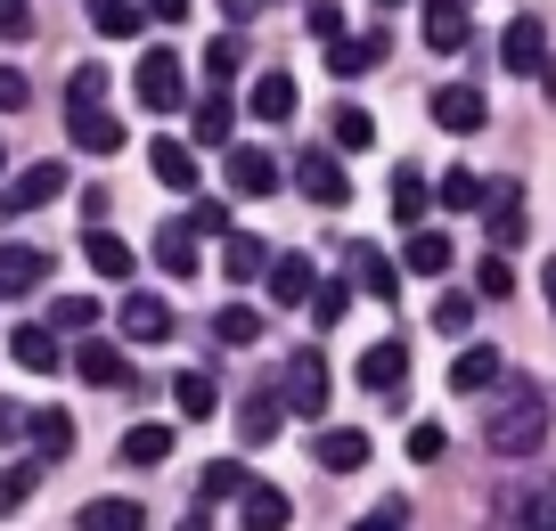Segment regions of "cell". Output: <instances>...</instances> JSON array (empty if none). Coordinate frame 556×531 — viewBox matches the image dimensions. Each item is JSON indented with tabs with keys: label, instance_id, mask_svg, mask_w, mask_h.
Listing matches in <instances>:
<instances>
[{
	"label": "cell",
	"instance_id": "obj_1",
	"mask_svg": "<svg viewBox=\"0 0 556 531\" xmlns=\"http://www.w3.org/2000/svg\"><path fill=\"white\" fill-rule=\"evenodd\" d=\"M540 442H548V393L507 384V393L491 401V417H483V450L491 458H532Z\"/></svg>",
	"mask_w": 556,
	"mask_h": 531
},
{
	"label": "cell",
	"instance_id": "obj_2",
	"mask_svg": "<svg viewBox=\"0 0 556 531\" xmlns=\"http://www.w3.org/2000/svg\"><path fill=\"white\" fill-rule=\"evenodd\" d=\"M328 393H336V377H328V352H319V343L287 352V377H278V401H287V417H312V426H319Z\"/></svg>",
	"mask_w": 556,
	"mask_h": 531
},
{
	"label": "cell",
	"instance_id": "obj_3",
	"mask_svg": "<svg viewBox=\"0 0 556 531\" xmlns=\"http://www.w3.org/2000/svg\"><path fill=\"white\" fill-rule=\"evenodd\" d=\"M131 90H139L148 115H180V106H189V66H180L173 50H148V58H139V74H131Z\"/></svg>",
	"mask_w": 556,
	"mask_h": 531
},
{
	"label": "cell",
	"instance_id": "obj_4",
	"mask_svg": "<svg viewBox=\"0 0 556 531\" xmlns=\"http://www.w3.org/2000/svg\"><path fill=\"white\" fill-rule=\"evenodd\" d=\"M352 377H361V393H377L384 409H401V384H409V343H393V336H384V343H368Z\"/></svg>",
	"mask_w": 556,
	"mask_h": 531
},
{
	"label": "cell",
	"instance_id": "obj_5",
	"mask_svg": "<svg viewBox=\"0 0 556 531\" xmlns=\"http://www.w3.org/2000/svg\"><path fill=\"white\" fill-rule=\"evenodd\" d=\"M58 197H74V180H66V164H25L9 189H0V213H41V205H58Z\"/></svg>",
	"mask_w": 556,
	"mask_h": 531
},
{
	"label": "cell",
	"instance_id": "obj_6",
	"mask_svg": "<svg viewBox=\"0 0 556 531\" xmlns=\"http://www.w3.org/2000/svg\"><path fill=\"white\" fill-rule=\"evenodd\" d=\"M295 189L312 197V205H328V213L352 205V180H344V164H336L328 148H303V155H295Z\"/></svg>",
	"mask_w": 556,
	"mask_h": 531
},
{
	"label": "cell",
	"instance_id": "obj_7",
	"mask_svg": "<svg viewBox=\"0 0 556 531\" xmlns=\"http://www.w3.org/2000/svg\"><path fill=\"white\" fill-rule=\"evenodd\" d=\"M384 50H393V34H344V41H328V74L336 83H361V74H377L384 66Z\"/></svg>",
	"mask_w": 556,
	"mask_h": 531
},
{
	"label": "cell",
	"instance_id": "obj_8",
	"mask_svg": "<svg viewBox=\"0 0 556 531\" xmlns=\"http://www.w3.org/2000/svg\"><path fill=\"white\" fill-rule=\"evenodd\" d=\"M74 377H83V384H106V393H115V384L131 393V361H123L106 336H83V343H74Z\"/></svg>",
	"mask_w": 556,
	"mask_h": 531
},
{
	"label": "cell",
	"instance_id": "obj_9",
	"mask_svg": "<svg viewBox=\"0 0 556 531\" xmlns=\"http://www.w3.org/2000/svg\"><path fill=\"white\" fill-rule=\"evenodd\" d=\"M41 278H50V254H41V245H0V303H17V294H34Z\"/></svg>",
	"mask_w": 556,
	"mask_h": 531
},
{
	"label": "cell",
	"instance_id": "obj_10",
	"mask_svg": "<svg viewBox=\"0 0 556 531\" xmlns=\"http://www.w3.org/2000/svg\"><path fill=\"white\" fill-rule=\"evenodd\" d=\"M173 303H164V294H123V336L131 343H173Z\"/></svg>",
	"mask_w": 556,
	"mask_h": 531
},
{
	"label": "cell",
	"instance_id": "obj_11",
	"mask_svg": "<svg viewBox=\"0 0 556 531\" xmlns=\"http://www.w3.org/2000/svg\"><path fill=\"white\" fill-rule=\"evenodd\" d=\"M270 245H262V238H245V229H229V238H222V278H229V287H254V278H270Z\"/></svg>",
	"mask_w": 556,
	"mask_h": 531
},
{
	"label": "cell",
	"instance_id": "obj_12",
	"mask_svg": "<svg viewBox=\"0 0 556 531\" xmlns=\"http://www.w3.org/2000/svg\"><path fill=\"white\" fill-rule=\"evenodd\" d=\"M312 458L328 466V475H361V466H368V433L361 426H319Z\"/></svg>",
	"mask_w": 556,
	"mask_h": 531
},
{
	"label": "cell",
	"instance_id": "obj_13",
	"mask_svg": "<svg viewBox=\"0 0 556 531\" xmlns=\"http://www.w3.org/2000/svg\"><path fill=\"white\" fill-rule=\"evenodd\" d=\"M483 222H491V245H500V254H507V245H523V229H532V222H523V189H516V180H500V189L483 197Z\"/></svg>",
	"mask_w": 556,
	"mask_h": 531
},
{
	"label": "cell",
	"instance_id": "obj_14",
	"mask_svg": "<svg viewBox=\"0 0 556 531\" xmlns=\"http://www.w3.org/2000/svg\"><path fill=\"white\" fill-rule=\"evenodd\" d=\"M9 352H17V368H34V377H58V361H66V343H58L50 319L17 327V336H9Z\"/></svg>",
	"mask_w": 556,
	"mask_h": 531
},
{
	"label": "cell",
	"instance_id": "obj_15",
	"mask_svg": "<svg viewBox=\"0 0 556 531\" xmlns=\"http://www.w3.org/2000/svg\"><path fill=\"white\" fill-rule=\"evenodd\" d=\"M287 515H295V507H287L278 482H245V491H238V523L245 531H287Z\"/></svg>",
	"mask_w": 556,
	"mask_h": 531
},
{
	"label": "cell",
	"instance_id": "obj_16",
	"mask_svg": "<svg viewBox=\"0 0 556 531\" xmlns=\"http://www.w3.org/2000/svg\"><path fill=\"white\" fill-rule=\"evenodd\" d=\"M500 58H507L516 74H540V66H548V25H540V17H516V25L500 34Z\"/></svg>",
	"mask_w": 556,
	"mask_h": 531
},
{
	"label": "cell",
	"instance_id": "obj_17",
	"mask_svg": "<svg viewBox=\"0 0 556 531\" xmlns=\"http://www.w3.org/2000/svg\"><path fill=\"white\" fill-rule=\"evenodd\" d=\"M270 189H278V155L229 148V197H270Z\"/></svg>",
	"mask_w": 556,
	"mask_h": 531
},
{
	"label": "cell",
	"instance_id": "obj_18",
	"mask_svg": "<svg viewBox=\"0 0 556 531\" xmlns=\"http://www.w3.org/2000/svg\"><path fill=\"white\" fill-rule=\"evenodd\" d=\"M434 123L442 131H483V90L475 83H442L434 90Z\"/></svg>",
	"mask_w": 556,
	"mask_h": 531
},
{
	"label": "cell",
	"instance_id": "obj_19",
	"mask_svg": "<svg viewBox=\"0 0 556 531\" xmlns=\"http://www.w3.org/2000/svg\"><path fill=\"white\" fill-rule=\"evenodd\" d=\"M83 262H90L99 278H115V287H123V278L139 270V254H131V245L115 238V229H83Z\"/></svg>",
	"mask_w": 556,
	"mask_h": 531
},
{
	"label": "cell",
	"instance_id": "obj_20",
	"mask_svg": "<svg viewBox=\"0 0 556 531\" xmlns=\"http://www.w3.org/2000/svg\"><path fill=\"white\" fill-rule=\"evenodd\" d=\"M156 270L164 278H197V222H164L156 229Z\"/></svg>",
	"mask_w": 556,
	"mask_h": 531
},
{
	"label": "cell",
	"instance_id": "obj_21",
	"mask_svg": "<svg viewBox=\"0 0 556 531\" xmlns=\"http://www.w3.org/2000/svg\"><path fill=\"white\" fill-rule=\"evenodd\" d=\"M148 164H156V180H164V189L197 197V148H189V139H156V148H148Z\"/></svg>",
	"mask_w": 556,
	"mask_h": 531
},
{
	"label": "cell",
	"instance_id": "obj_22",
	"mask_svg": "<svg viewBox=\"0 0 556 531\" xmlns=\"http://www.w3.org/2000/svg\"><path fill=\"white\" fill-rule=\"evenodd\" d=\"M500 352H491V343H467V352H458L451 361V393H491V384H500Z\"/></svg>",
	"mask_w": 556,
	"mask_h": 531
},
{
	"label": "cell",
	"instance_id": "obj_23",
	"mask_svg": "<svg viewBox=\"0 0 556 531\" xmlns=\"http://www.w3.org/2000/svg\"><path fill=\"white\" fill-rule=\"evenodd\" d=\"M173 409L189 417V426H205V417L222 409V384H213L205 368H180V377H173Z\"/></svg>",
	"mask_w": 556,
	"mask_h": 531
},
{
	"label": "cell",
	"instance_id": "obj_24",
	"mask_svg": "<svg viewBox=\"0 0 556 531\" xmlns=\"http://www.w3.org/2000/svg\"><path fill=\"white\" fill-rule=\"evenodd\" d=\"M344 262H352V278H361V287L377 294L384 311H393V294H401V270H393V262H384V245H352Z\"/></svg>",
	"mask_w": 556,
	"mask_h": 531
},
{
	"label": "cell",
	"instance_id": "obj_25",
	"mask_svg": "<svg viewBox=\"0 0 556 531\" xmlns=\"http://www.w3.org/2000/svg\"><path fill=\"white\" fill-rule=\"evenodd\" d=\"M401 262H409L417 278H451V238H442V229H409V245H401Z\"/></svg>",
	"mask_w": 556,
	"mask_h": 531
},
{
	"label": "cell",
	"instance_id": "obj_26",
	"mask_svg": "<svg viewBox=\"0 0 556 531\" xmlns=\"http://www.w3.org/2000/svg\"><path fill=\"white\" fill-rule=\"evenodd\" d=\"M312 294H319V270L303 254H278L270 262V303H312Z\"/></svg>",
	"mask_w": 556,
	"mask_h": 531
},
{
	"label": "cell",
	"instance_id": "obj_27",
	"mask_svg": "<svg viewBox=\"0 0 556 531\" xmlns=\"http://www.w3.org/2000/svg\"><path fill=\"white\" fill-rule=\"evenodd\" d=\"M426 50H467V9L458 0H426Z\"/></svg>",
	"mask_w": 556,
	"mask_h": 531
},
{
	"label": "cell",
	"instance_id": "obj_28",
	"mask_svg": "<svg viewBox=\"0 0 556 531\" xmlns=\"http://www.w3.org/2000/svg\"><path fill=\"white\" fill-rule=\"evenodd\" d=\"M426 205H434V197H426V172H417V164H393V222L426 229Z\"/></svg>",
	"mask_w": 556,
	"mask_h": 531
},
{
	"label": "cell",
	"instance_id": "obj_29",
	"mask_svg": "<svg viewBox=\"0 0 556 531\" xmlns=\"http://www.w3.org/2000/svg\"><path fill=\"white\" fill-rule=\"evenodd\" d=\"M278 426H287V401H278V393H245L238 401V433H245V442H270Z\"/></svg>",
	"mask_w": 556,
	"mask_h": 531
},
{
	"label": "cell",
	"instance_id": "obj_30",
	"mask_svg": "<svg viewBox=\"0 0 556 531\" xmlns=\"http://www.w3.org/2000/svg\"><path fill=\"white\" fill-rule=\"evenodd\" d=\"M83 531H148V507H139V498H90Z\"/></svg>",
	"mask_w": 556,
	"mask_h": 531
},
{
	"label": "cell",
	"instance_id": "obj_31",
	"mask_svg": "<svg viewBox=\"0 0 556 531\" xmlns=\"http://www.w3.org/2000/svg\"><path fill=\"white\" fill-rule=\"evenodd\" d=\"M74 148H83V155H115L123 148V123L106 115V106H90V115H74Z\"/></svg>",
	"mask_w": 556,
	"mask_h": 531
},
{
	"label": "cell",
	"instance_id": "obj_32",
	"mask_svg": "<svg viewBox=\"0 0 556 531\" xmlns=\"http://www.w3.org/2000/svg\"><path fill=\"white\" fill-rule=\"evenodd\" d=\"M254 115L262 123H287V115H295V74H254Z\"/></svg>",
	"mask_w": 556,
	"mask_h": 531
},
{
	"label": "cell",
	"instance_id": "obj_33",
	"mask_svg": "<svg viewBox=\"0 0 556 531\" xmlns=\"http://www.w3.org/2000/svg\"><path fill=\"white\" fill-rule=\"evenodd\" d=\"M483 180H475V172L467 164H451V172H442V189H434V205H451V213H483Z\"/></svg>",
	"mask_w": 556,
	"mask_h": 531
},
{
	"label": "cell",
	"instance_id": "obj_34",
	"mask_svg": "<svg viewBox=\"0 0 556 531\" xmlns=\"http://www.w3.org/2000/svg\"><path fill=\"white\" fill-rule=\"evenodd\" d=\"M189 123H197L205 148H238V139H229V99H222V90H205V99L189 106Z\"/></svg>",
	"mask_w": 556,
	"mask_h": 531
},
{
	"label": "cell",
	"instance_id": "obj_35",
	"mask_svg": "<svg viewBox=\"0 0 556 531\" xmlns=\"http://www.w3.org/2000/svg\"><path fill=\"white\" fill-rule=\"evenodd\" d=\"M507 507L523 515V531H556V482H523Z\"/></svg>",
	"mask_w": 556,
	"mask_h": 531
},
{
	"label": "cell",
	"instance_id": "obj_36",
	"mask_svg": "<svg viewBox=\"0 0 556 531\" xmlns=\"http://www.w3.org/2000/svg\"><path fill=\"white\" fill-rule=\"evenodd\" d=\"M123 458H131V466H164V458H173V426H131V433H123Z\"/></svg>",
	"mask_w": 556,
	"mask_h": 531
},
{
	"label": "cell",
	"instance_id": "obj_37",
	"mask_svg": "<svg viewBox=\"0 0 556 531\" xmlns=\"http://www.w3.org/2000/svg\"><path fill=\"white\" fill-rule=\"evenodd\" d=\"M328 139H336L344 155H361V148H377V123H368L361 106H336V115H328Z\"/></svg>",
	"mask_w": 556,
	"mask_h": 531
},
{
	"label": "cell",
	"instance_id": "obj_38",
	"mask_svg": "<svg viewBox=\"0 0 556 531\" xmlns=\"http://www.w3.org/2000/svg\"><path fill=\"white\" fill-rule=\"evenodd\" d=\"M238 74H245V41L238 34L205 41V83H238Z\"/></svg>",
	"mask_w": 556,
	"mask_h": 531
},
{
	"label": "cell",
	"instance_id": "obj_39",
	"mask_svg": "<svg viewBox=\"0 0 556 531\" xmlns=\"http://www.w3.org/2000/svg\"><path fill=\"white\" fill-rule=\"evenodd\" d=\"M34 450H41V458H66V450H74V417L66 409H41L34 417Z\"/></svg>",
	"mask_w": 556,
	"mask_h": 531
},
{
	"label": "cell",
	"instance_id": "obj_40",
	"mask_svg": "<svg viewBox=\"0 0 556 531\" xmlns=\"http://www.w3.org/2000/svg\"><path fill=\"white\" fill-rule=\"evenodd\" d=\"M90 25H99L106 41H131L139 34V9H131V0H90Z\"/></svg>",
	"mask_w": 556,
	"mask_h": 531
},
{
	"label": "cell",
	"instance_id": "obj_41",
	"mask_svg": "<svg viewBox=\"0 0 556 531\" xmlns=\"http://www.w3.org/2000/svg\"><path fill=\"white\" fill-rule=\"evenodd\" d=\"M99 99H106V66H74V83H66V115H90Z\"/></svg>",
	"mask_w": 556,
	"mask_h": 531
},
{
	"label": "cell",
	"instance_id": "obj_42",
	"mask_svg": "<svg viewBox=\"0 0 556 531\" xmlns=\"http://www.w3.org/2000/svg\"><path fill=\"white\" fill-rule=\"evenodd\" d=\"M475 303H483V294H442V303H434V327H442V336H467V327H475Z\"/></svg>",
	"mask_w": 556,
	"mask_h": 531
},
{
	"label": "cell",
	"instance_id": "obj_43",
	"mask_svg": "<svg viewBox=\"0 0 556 531\" xmlns=\"http://www.w3.org/2000/svg\"><path fill=\"white\" fill-rule=\"evenodd\" d=\"M344 311H352V287H344V278H319V294H312V327H336Z\"/></svg>",
	"mask_w": 556,
	"mask_h": 531
},
{
	"label": "cell",
	"instance_id": "obj_44",
	"mask_svg": "<svg viewBox=\"0 0 556 531\" xmlns=\"http://www.w3.org/2000/svg\"><path fill=\"white\" fill-rule=\"evenodd\" d=\"M245 482H254V475H245L238 458H213V466H205V498H238Z\"/></svg>",
	"mask_w": 556,
	"mask_h": 531
},
{
	"label": "cell",
	"instance_id": "obj_45",
	"mask_svg": "<svg viewBox=\"0 0 556 531\" xmlns=\"http://www.w3.org/2000/svg\"><path fill=\"white\" fill-rule=\"evenodd\" d=\"M213 336H222V343H254V336H262V319H254L245 303H229L222 319H213Z\"/></svg>",
	"mask_w": 556,
	"mask_h": 531
},
{
	"label": "cell",
	"instance_id": "obj_46",
	"mask_svg": "<svg viewBox=\"0 0 556 531\" xmlns=\"http://www.w3.org/2000/svg\"><path fill=\"white\" fill-rule=\"evenodd\" d=\"M303 25H312V41H344V9H336V0H312Z\"/></svg>",
	"mask_w": 556,
	"mask_h": 531
},
{
	"label": "cell",
	"instance_id": "obj_47",
	"mask_svg": "<svg viewBox=\"0 0 556 531\" xmlns=\"http://www.w3.org/2000/svg\"><path fill=\"white\" fill-rule=\"evenodd\" d=\"M189 222H197V238H229V205H222V197H197Z\"/></svg>",
	"mask_w": 556,
	"mask_h": 531
},
{
	"label": "cell",
	"instance_id": "obj_48",
	"mask_svg": "<svg viewBox=\"0 0 556 531\" xmlns=\"http://www.w3.org/2000/svg\"><path fill=\"white\" fill-rule=\"evenodd\" d=\"M475 294H483V303H507V294H516V270H507V262H483V270H475Z\"/></svg>",
	"mask_w": 556,
	"mask_h": 531
},
{
	"label": "cell",
	"instance_id": "obj_49",
	"mask_svg": "<svg viewBox=\"0 0 556 531\" xmlns=\"http://www.w3.org/2000/svg\"><path fill=\"white\" fill-rule=\"evenodd\" d=\"M352 531H409V498H384V507H368Z\"/></svg>",
	"mask_w": 556,
	"mask_h": 531
},
{
	"label": "cell",
	"instance_id": "obj_50",
	"mask_svg": "<svg viewBox=\"0 0 556 531\" xmlns=\"http://www.w3.org/2000/svg\"><path fill=\"white\" fill-rule=\"evenodd\" d=\"M442 450H451V433H442V426H409V458L417 466H434Z\"/></svg>",
	"mask_w": 556,
	"mask_h": 531
},
{
	"label": "cell",
	"instance_id": "obj_51",
	"mask_svg": "<svg viewBox=\"0 0 556 531\" xmlns=\"http://www.w3.org/2000/svg\"><path fill=\"white\" fill-rule=\"evenodd\" d=\"M50 327H99V303H90V294H58V319Z\"/></svg>",
	"mask_w": 556,
	"mask_h": 531
},
{
	"label": "cell",
	"instance_id": "obj_52",
	"mask_svg": "<svg viewBox=\"0 0 556 531\" xmlns=\"http://www.w3.org/2000/svg\"><path fill=\"white\" fill-rule=\"evenodd\" d=\"M25 491H34V466H0V515L25 507Z\"/></svg>",
	"mask_w": 556,
	"mask_h": 531
},
{
	"label": "cell",
	"instance_id": "obj_53",
	"mask_svg": "<svg viewBox=\"0 0 556 531\" xmlns=\"http://www.w3.org/2000/svg\"><path fill=\"white\" fill-rule=\"evenodd\" d=\"M25 99H34V90H25V74H17V66H0V115H17Z\"/></svg>",
	"mask_w": 556,
	"mask_h": 531
},
{
	"label": "cell",
	"instance_id": "obj_54",
	"mask_svg": "<svg viewBox=\"0 0 556 531\" xmlns=\"http://www.w3.org/2000/svg\"><path fill=\"white\" fill-rule=\"evenodd\" d=\"M17 433H34V417H25L17 401H0V442H17Z\"/></svg>",
	"mask_w": 556,
	"mask_h": 531
},
{
	"label": "cell",
	"instance_id": "obj_55",
	"mask_svg": "<svg viewBox=\"0 0 556 531\" xmlns=\"http://www.w3.org/2000/svg\"><path fill=\"white\" fill-rule=\"evenodd\" d=\"M0 34H34V17H25V0H0Z\"/></svg>",
	"mask_w": 556,
	"mask_h": 531
},
{
	"label": "cell",
	"instance_id": "obj_56",
	"mask_svg": "<svg viewBox=\"0 0 556 531\" xmlns=\"http://www.w3.org/2000/svg\"><path fill=\"white\" fill-rule=\"evenodd\" d=\"M148 17H156V25H180V17H189V0H148Z\"/></svg>",
	"mask_w": 556,
	"mask_h": 531
},
{
	"label": "cell",
	"instance_id": "obj_57",
	"mask_svg": "<svg viewBox=\"0 0 556 531\" xmlns=\"http://www.w3.org/2000/svg\"><path fill=\"white\" fill-rule=\"evenodd\" d=\"M222 17H238V25H245V17H262V0H222Z\"/></svg>",
	"mask_w": 556,
	"mask_h": 531
},
{
	"label": "cell",
	"instance_id": "obj_58",
	"mask_svg": "<svg viewBox=\"0 0 556 531\" xmlns=\"http://www.w3.org/2000/svg\"><path fill=\"white\" fill-rule=\"evenodd\" d=\"M540 287H548V311H556V262H548V270H540Z\"/></svg>",
	"mask_w": 556,
	"mask_h": 531
},
{
	"label": "cell",
	"instance_id": "obj_59",
	"mask_svg": "<svg viewBox=\"0 0 556 531\" xmlns=\"http://www.w3.org/2000/svg\"><path fill=\"white\" fill-rule=\"evenodd\" d=\"M180 531H205V515H189V523H180Z\"/></svg>",
	"mask_w": 556,
	"mask_h": 531
},
{
	"label": "cell",
	"instance_id": "obj_60",
	"mask_svg": "<svg viewBox=\"0 0 556 531\" xmlns=\"http://www.w3.org/2000/svg\"><path fill=\"white\" fill-rule=\"evenodd\" d=\"M0 172H9V148H0Z\"/></svg>",
	"mask_w": 556,
	"mask_h": 531
},
{
	"label": "cell",
	"instance_id": "obj_61",
	"mask_svg": "<svg viewBox=\"0 0 556 531\" xmlns=\"http://www.w3.org/2000/svg\"><path fill=\"white\" fill-rule=\"evenodd\" d=\"M377 9H393V0H377Z\"/></svg>",
	"mask_w": 556,
	"mask_h": 531
}]
</instances>
